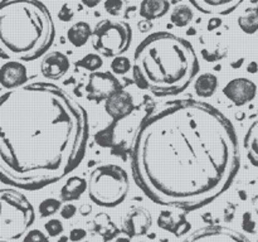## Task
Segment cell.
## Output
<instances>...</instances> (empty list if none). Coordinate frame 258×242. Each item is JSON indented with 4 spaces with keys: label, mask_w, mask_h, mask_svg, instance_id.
Wrapping results in <instances>:
<instances>
[{
    "label": "cell",
    "mask_w": 258,
    "mask_h": 242,
    "mask_svg": "<svg viewBox=\"0 0 258 242\" xmlns=\"http://www.w3.org/2000/svg\"><path fill=\"white\" fill-rule=\"evenodd\" d=\"M101 2L102 0H81V3L87 8H96Z\"/></svg>",
    "instance_id": "36"
},
{
    "label": "cell",
    "mask_w": 258,
    "mask_h": 242,
    "mask_svg": "<svg viewBox=\"0 0 258 242\" xmlns=\"http://www.w3.org/2000/svg\"><path fill=\"white\" fill-rule=\"evenodd\" d=\"M59 211H60L59 213H60V216H62V218L71 219V218H73V217H75L76 213H77V207H76L75 204L67 202L64 206L60 207Z\"/></svg>",
    "instance_id": "31"
},
{
    "label": "cell",
    "mask_w": 258,
    "mask_h": 242,
    "mask_svg": "<svg viewBox=\"0 0 258 242\" xmlns=\"http://www.w3.org/2000/svg\"><path fill=\"white\" fill-rule=\"evenodd\" d=\"M247 71H248L249 73H256L258 71V65L257 62H251L248 65V67H247Z\"/></svg>",
    "instance_id": "38"
},
{
    "label": "cell",
    "mask_w": 258,
    "mask_h": 242,
    "mask_svg": "<svg viewBox=\"0 0 258 242\" xmlns=\"http://www.w3.org/2000/svg\"><path fill=\"white\" fill-rule=\"evenodd\" d=\"M60 207H62V201L60 199L47 198L40 202L39 207H38V212H39L40 217L45 218V217H50L57 213L60 209Z\"/></svg>",
    "instance_id": "26"
},
{
    "label": "cell",
    "mask_w": 258,
    "mask_h": 242,
    "mask_svg": "<svg viewBox=\"0 0 258 242\" xmlns=\"http://www.w3.org/2000/svg\"><path fill=\"white\" fill-rule=\"evenodd\" d=\"M54 37V20L42 2H0V58L34 60L47 53Z\"/></svg>",
    "instance_id": "4"
},
{
    "label": "cell",
    "mask_w": 258,
    "mask_h": 242,
    "mask_svg": "<svg viewBox=\"0 0 258 242\" xmlns=\"http://www.w3.org/2000/svg\"><path fill=\"white\" fill-rule=\"evenodd\" d=\"M183 242H252L246 234L226 226H206L191 232Z\"/></svg>",
    "instance_id": "9"
},
{
    "label": "cell",
    "mask_w": 258,
    "mask_h": 242,
    "mask_svg": "<svg viewBox=\"0 0 258 242\" xmlns=\"http://www.w3.org/2000/svg\"><path fill=\"white\" fill-rule=\"evenodd\" d=\"M121 224L122 232L128 238L144 236L153 226V216L145 207H131L123 214Z\"/></svg>",
    "instance_id": "10"
},
{
    "label": "cell",
    "mask_w": 258,
    "mask_h": 242,
    "mask_svg": "<svg viewBox=\"0 0 258 242\" xmlns=\"http://www.w3.org/2000/svg\"><path fill=\"white\" fill-rule=\"evenodd\" d=\"M243 228L247 232H253L254 229V222L252 221V217L248 212L243 214Z\"/></svg>",
    "instance_id": "34"
},
{
    "label": "cell",
    "mask_w": 258,
    "mask_h": 242,
    "mask_svg": "<svg viewBox=\"0 0 258 242\" xmlns=\"http://www.w3.org/2000/svg\"><path fill=\"white\" fill-rule=\"evenodd\" d=\"M218 88V78L211 72H206L199 75L194 82L196 93L202 98H208L216 93Z\"/></svg>",
    "instance_id": "21"
},
{
    "label": "cell",
    "mask_w": 258,
    "mask_h": 242,
    "mask_svg": "<svg viewBox=\"0 0 258 242\" xmlns=\"http://www.w3.org/2000/svg\"><path fill=\"white\" fill-rule=\"evenodd\" d=\"M158 226L164 231L173 233L174 236H183L190 231V223L186 219L184 212H174L164 209L158 217Z\"/></svg>",
    "instance_id": "15"
},
{
    "label": "cell",
    "mask_w": 258,
    "mask_h": 242,
    "mask_svg": "<svg viewBox=\"0 0 258 242\" xmlns=\"http://www.w3.org/2000/svg\"><path fill=\"white\" fill-rule=\"evenodd\" d=\"M121 88L122 86L115 75L108 71H95L88 76L87 85H86V97L90 101L101 102Z\"/></svg>",
    "instance_id": "8"
},
{
    "label": "cell",
    "mask_w": 258,
    "mask_h": 242,
    "mask_svg": "<svg viewBox=\"0 0 258 242\" xmlns=\"http://www.w3.org/2000/svg\"><path fill=\"white\" fill-rule=\"evenodd\" d=\"M23 242H49V238L40 229H28L25 232Z\"/></svg>",
    "instance_id": "30"
},
{
    "label": "cell",
    "mask_w": 258,
    "mask_h": 242,
    "mask_svg": "<svg viewBox=\"0 0 258 242\" xmlns=\"http://www.w3.org/2000/svg\"><path fill=\"white\" fill-rule=\"evenodd\" d=\"M103 65V60L101 58V55L98 53H88L85 57L81 58L80 60L76 62V66L81 68H85V70L90 71V72H95L98 71Z\"/></svg>",
    "instance_id": "25"
},
{
    "label": "cell",
    "mask_w": 258,
    "mask_h": 242,
    "mask_svg": "<svg viewBox=\"0 0 258 242\" xmlns=\"http://www.w3.org/2000/svg\"><path fill=\"white\" fill-rule=\"evenodd\" d=\"M92 35V28L87 22L75 23L70 29L67 30V39L75 47H83L88 40L91 39Z\"/></svg>",
    "instance_id": "19"
},
{
    "label": "cell",
    "mask_w": 258,
    "mask_h": 242,
    "mask_svg": "<svg viewBox=\"0 0 258 242\" xmlns=\"http://www.w3.org/2000/svg\"><path fill=\"white\" fill-rule=\"evenodd\" d=\"M193 10H191L188 5H176V7L171 10L170 20L171 23L178 28H184L186 27V25H189L191 20H193Z\"/></svg>",
    "instance_id": "24"
},
{
    "label": "cell",
    "mask_w": 258,
    "mask_h": 242,
    "mask_svg": "<svg viewBox=\"0 0 258 242\" xmlns=\"http://www.w3.org/2000/svg\"><path fill=\"white\" fill-rule=\"evenodd\" d=\"M91 211H92V207L87 203L82 204V206L80 207V213L82 214V216H87V214L91 213Z\"/></svg>",
    "instance_id": "37"
},
{
    "label": "cell",
    "mask_w": 258,
    "mask_h": 242,
    "mask_svg": "<svg viewBox=\"0 0 258 242\" xmlns=\"http://www.w3.org/2000/svg\"><path fill=\"white\" fill-rule=\"evenodd\" d=\"M238 27L246 34H254L258 32V7H249L243 14L238 17Z\"/></svg>",
    "instance_id": "22"
},
{
    "label": "cell",
    "mask_w": 258,
    "mask_h": 242,
    "mask_svg": "<svg viewBox=\"0 0 258 242\" xmlns=\"http://www.w3.org/2000/svg\"><path fill=\"white\" fill-rule=\"evenodd\" d=\"M87 237V231L85 228H73L70 232V236L68 238L72 242H81L82 239H85Z\"/></svg>",
    "instance_id": "33"
},
{
    "label": "cell",
    "mask_w": 258,
    "mask_h": 242,
    "mask_svg": "<svg viewBox=\"0 0 258 242\" xmlns=\"http://www.w3.org/2000/svg\"><path fill=\"white\" fill-rule=\"evenodd\" d=\"M87 191V180L81 176H71L60 188L59 198L62 202L78 201Z\"/></svg>",
    "instance_id": "18"
},
{
    "label": "cell",
    "mask_w": 258,
    "mask_h": 242,
    "mask_svg": "<svg viewBox=\"0 0 258 242\" xmlns=\"http://www.w3.org/2000/svg\"><path fill=\"white\" fill-rule=\"evenodd\" d=\"M243 146L248 160L252 165L258 168V120L253 121L247 129L243 138Z\"/></svg>",
    "instance_id": "20"
},
{
    "label": "cell",
    "mask_w": 258,
    "mask_h": 242,
    "mask_svg": "<svg viewBox=\"0 0 258 242\" xmlns=\"http://www.w3.org/2000/svg\"><path fill=\"white\" fill-rule=\"evenodd\" d=\"M133 29L123 20L102 19L95 25L91 35L92 47L100 55L115 58L128 50Z\"/></svg>",
    "instance_id": "7"
},
{
    "label": "cell",
    "mask_w": 258,
    "mask_h": 242,
    "mask_svg": "<svg viewBox=\"0 0 258 242\" xmlns=\"http://www.w3.org/2000/svg\"><path fill=\"white\" fill-rule=\"evenodd\" d=\"M253 206H254V208H256V211H257V213H258V196H256L253 198Z\"/></svg>",
    "instance_id": "39"
},
{
    "label": "cell",
    "mask_w": 258,
    "mask_h": 242,
    "mask_svg": "<svg viewBox=\"0 0 258 242\" xmlns=\"http://www.w3.org/2000/svg\"><path fill=\"white\" fill-rule=\"evenodd\" d=\"M170 10L169 0H143L139 8V14L145 20H156L163 18Z\"/></svg>",
    "instance_id": "17"
},
{
    "label": "cell",
    "mask_w": 258,
    "mask_h": 242,
    "mask_svg": "<svg viewBox=\"0 0 258 242\" xmlns=\"http://www.w3.org/2000/svg\"><path fill=\"white\" fill-rule=\"evenodd\" d=\"M223 93L233 105L244 106L257 95V85L246 77H237L223 87Z\"/></svg>",
    "instance_id": "11"
},
{
    "label": "cell",
    "mask_w": 258,
    "mask_h": 242,
    "mask_svg": "<svg viewBox=\"0 0 258 242\" xmlns=\"http://www.w3.org/2000/svg\"><path fill=\"white\" fill-rule=\"evenodd\" d=\"M70 58L62 52L52 50L45 53L40 62V72L47 80L58 81L67 75L70 70Z\"/></svg>",
    "instance_id": "13"
},
{
    "label": "cell",
    "mask_w": 258,
    "mask_h": 242,
    "mask_svg": "<svg viewBox=\"0 0 258 242\" xmlns=\"http://www.w3.org/2000/svg\"><path fill=\"white\" fill-rule=\"evenodd\" d=\"M241 166L238 138L218 108L193 98L166 101L139 125L131 169L154 203L193 211L231 187Z\"/></svg>",
    "instance_id": "1"
},
{
    "label": "cell",
    "mask_w": 258,
    "mask_h": 242,
    "mask_svg": "<svg viewBox=\"0 0 258 242\" xmlns=\"http://www.w3.org/2000/svg\"><path fill=\"white\" fill-rule=\"evenodd\" d=\"M105 110L113 121H120L127 117L135 110V102L130 92L125 90H118L105 100Z\"/></svg>",
    "instance_id": "12"
},
{
    "label": "cell",
    "mask_w": 258,
    "mask_h": 242,
    "mask_svg": "<svg viewBox=\"0 0 258 242\" xmlns=\"http://www.w3.org/2000/svg\"><path fill=\"white\" fill-rule=\"evenodd\" d=\"M44 228H45V231H47L48 236L57 237V236H60V234H62L64 227H63V223L59 221V219L52 218L44 224Z\"/></svg>",
    "instance_id": "28"
},
{
    "label": "cell",
    "mask_w": 258,
    "mask_h": 242,
    "mask_svg": "<svg viewBox=\"0 0 258 242\" xmlns=\"http://www.w3.org/2000/svg\"><path fill=\"white\" fill-rule=\"evenodd\" d=\"M73 17H75V13L71 9L70 5L63 4L59 12H58V19L60 22H70V20L73 19Z\"/></svg>",
    "instance_id": "32"
},
{
    "label": "cell",
    "mask_w": 258,
    "mask_h": 242,
    "mask_svg": "<svg viewBox=\"0 0 258 242\" xmlns=\"http://www.w3.org/2000/svg\"><path fill=\"white\" fill-rule=\"evenodd\" d=\"M139 242H146V241H139Z\"/></svg>",
    "instance_id": "41"
},
{
    "label": "cell",
    "mask_w": 258,
    "mask_h": 242,
    "mask_svg": "<svg viewBox=\"0 0 258 242\" xmlns=\"http://www.w3.org/2000/svg\"><path fill=\"white\" fill-rule=\"evenodd\" d=\"M105 10L112 17H120L123 10V0H105Z\"/></svg>",
    "instance_id": "29"
},
{
    "label": "cell",
    "mask_w": 258,
    "mask_h": 242,
    "mask_svg": "<svg viewBox=\"0 0 258 242\" xmlns=\"http://www.w3.org/2000/svg\"><path fill=\"white\" fill-rule=\"evenodd\" d=\"M86 108L52 82L25 83L0 96V182L23 191L54 184L83 160Z\"/></svg>",
    "instance_id": "2"
},
{
    "label": "cell",
    "mask_w": 258,
    "mask_h": 242,
    "mask_svg": "<svg viewBox=\"0 0 258 242\" xmlns=\"http://www.w3.org/2000/svg\"><path fill=\"white\" fill-rule=\"evenodd\" d=\"M221 24H222V22L219 18H212L208 23V30H214L216 28H218Z\"/></svg>",
    "instance_id": "35"
},
{
    "label": "cell",
    "mask_w": 258,
    "mask_h": 242,
    "mask_svg": "<svg viewBox=\"0 0 258 242\" xmlns=\"http://www.w3.org/2000/svg\"><path fill=\"white\" fill-rule=\"evenodd\" d=\"M27 82V67L19 60H8L0 67V85L7 90H14Z\"/></svg>",
    "instance_id": "14"
},
{
    "label": "cell",
    "mask_w": 258,
    "mask_h": 242,
    "mask_svg": "<svg viewBox=\"0 0 258 242\" xmlns=\"http://www.w3.org/2000/svg\"><path fill=\"white\" fill-rule=\"evenodd\" d=\"M0 242H9V241H7V239H0Z\"/></svg>",
    "instance_id": "40"
},
{
    "label": "cell",
    "mask_w": 258,
    "mask_h": 242,
    "mask_svg": "<svg viewBox=\"0 0 258 242\" xmlns=\"http://www.w3.org/2000/svg\"><path fill=\"white\" fill-rule=\"evenodd\" d=\"M110 67L115 75H126L133 68V62L125 55H117L112 59Z\"/></svg>",
    "instance_id": "27"
},
{
    "label": "cell",
    "mask_w": 258,
    "mask_h": 242,
    "mask_svg": "<svg viewBox=\"0 0 258 242\" xmlns=\"http://www.w3.org/2000/svg\"><path fill=\"white\" fill-rule=\"evenodd\" d=\"M131 70L141 90L159 97L175 96L198 73V55L189 40L170 32H156L136 47Z\"/></svg>",
    "instance_id": "3"
},
{
    "label": "cell",
    "mask_w": 258,
    "mask_h": 242,
    "mask_svg": "<svg viewBox=\"0 0 258 242\" xmlns=\"http://www.w3.org/2000/svg\"><path fill=\"white\" fill-rule=\"evenodd\" d=\"M93 229L101 236H103L105 239H110L117 233V228H116L115 223L111 221V217L106 213H100L93 218L92 221Z\"/></svg>",
    "instance_id": "23"
},
{
    "label": "cell",
    "mask_w": 258,
    "mask_h": 242,
    "mask_svg": "<svg viewBox=\"0 0 258 242\" xmlns=\"http://www.w3.org/2000/svg\"><path fill=\"white\" fill-rule=\"evenodd\" d=\"M34 219V207L25 194L13 187L0 189V239L20 238Z\"/></svg>",
    "instance_id": "6"
},
{
    "label": "cell",
    "mask_w": 258,
    "mask_h": 242,
    "mask_svg": "<svg viewBox=\"0 0 258 242\" xmlns=\"http://www.w3.org/2000/svg\"><path fill=\"white\" fill-rule=\"evenodd\" d=\"M87 191L93 203L113 208L125 201L130 191L127 171L117 164H101L91 171Z\"/></svg>",
    "instance_id": "5"
},
{
    "label": "cell",
    "mask_w": 258,
    "mask_h": 242,
    "mask_svg": "<svg viewBox=\"0 0 258 242\" xmlns=\"http://www.w3.org/2000/svg\"><path fill=\"white\" fill-rule=\"evenodd\" d=\"M203 14L227 15L234 12L244 0H189Z\"/></svg>",
    "instance_id": "16"
}]
</instances>
